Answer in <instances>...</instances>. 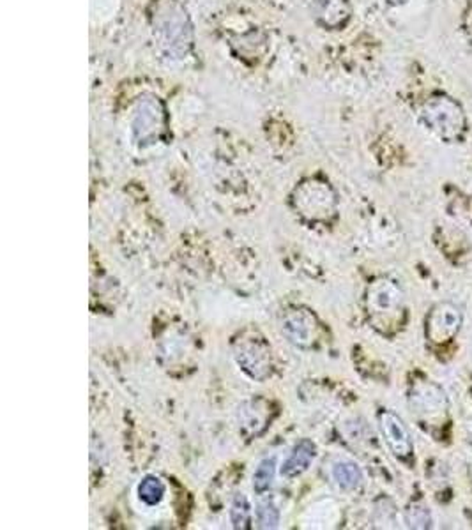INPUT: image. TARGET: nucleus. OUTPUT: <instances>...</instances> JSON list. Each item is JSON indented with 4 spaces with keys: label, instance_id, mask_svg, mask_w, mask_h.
Here are the masks:
<instances>
[{
    "label": "nucleus",
    "instance_id": "4",
    "mask_svg": "<svg viewBox=\"0 0 472 530\" xmlns=\"http://www.w3.org/2000/svg\"><path fill=\"white\" fill-rule=\"evenodd\" d=\"M234 359L251 381L262 382L271 373V348L259 333H244L237 337Z\"/></svg>",
    "mask_w": 472,
    "mask_h": 530
},
{
    "label": "nucleus",
    "instance_id": "10",
    "mask_svg": "<svg viewBox=\"0 0 472 530\" xmlns=\"http://www.w3.org/2000/svg\"><path fill=\"white\" fill-rule=\"evenodd\" d=\"M315 456H317V445L312 440H308V438L299 440L292 447L290 454L286 456V460H285L284 465H282V476H285V478H297V476H301L303 472H306L310 469V465L313 463Z\"/></svg>",
    "mask_w": 472,
    "mask_h": 530
},
{
    "label": "nucleus",
    "instance_id": "2",
    "mask_svg": "<svg viewBox=\"0 0 472 530\" xmlns=\"http://www.w3.org/2000/svg\"><path fill=\"white\" fill-rule=\"evenodd\" d=\"M422 117L426 128L437 135L442 142H460L467 130V121L462 106L453 97L437 94L431 97L423 110Z\"/></svg>",
    "mask_w": 472,
    "mask_h": 530
},
{
    "label": "nucleus",
    "instance_id": "14",
    "mask_svg": "<svg viewBox=\"0 0 472 530\" xmlns=\"http://www.w3.org/2000/svg\"><path fill=\"white\" fill-rule=\"evenodd\" d=\"M257 527L259 529H278L282 515H280V508L277 506V502L273 499H264L259 502L257 511Z\"/></svg>",
    "mask_w": 472,
    "mask_h": 530
},
{
    "label": "nucleus",
    "instance_id": "13",
    "mask_svg": "<svg viewBox=\"0 0 472 530\" xmlns=\"http://www.w3.org/2000/svg\"><path fill=\"white\" fill-rule=\"evenodd\" d=\"M167 493V484L158 476H145L139 484V499L145 506H158Z\"/></svg>",
    "mask_w": 472,
    "mask_h": 530
},
{
    "label": "nucleus",
    "instance_id": "12",
    "mask_svg": "<svg viewBox=\"0 0 472 530\" xmlns=\"http://www.w3.org/2000/svg\"><path fill=\"white\" fill-rule=\"evenodd\" d=\"M277 456L264 458L253 472V490L257 495H266L277 478Z\"/></svg>",
    "mask_w": 472,
    "mask_h": 530
},
{
    "label": "nucleus",
    "instance_id": "1",
    "mask_svg": "<svg viewBox=\"0 0 472 530\" xmlns=\"http://www.w3.org/2000/svg\"><path fill=\"white\" fill-rule=\"evenodd\" d=\"M409 405L420 423L442 432L449 423V400L444 389L430 379H418L409 389Z\"/></svg>",
    "mask_w": 472,
    "mask_h": 530
},
{
    "label": "nucleus",
    "instance_id": "5",
    "mask_svg": "<svg viewBox=\"0 0 472 530\" xmlns=\"http://www.w3.org/2000/svg\"><path fill=\"white\" fill-rule=\"evenodd\" d=\"M464 317L457 304L439 302L426 319V339L433 345H446L458 335Z\"/></svg>",
    "mask_w": 472,
    "mask_h": 530
},
{
    "label": "nucleus",
    "instance_id": "6",
    "mask_svg": "<svg viewBox=\"0 0 472 530\" xmlns=\"http://www.w3.org/2000/svg\"><path fill=\"white\" fill-rule=\"evenodd\" d=\"M378 427H380V432H382L387 447L391 449V453L396 458H400L404 462L413 458V453H414L413 438H411L407 427L404 425V421L395 412L382 410L378 414Z\"/></svg>",
    "mask_w": 472,
    "mask_h": 530
},
{
    "label": "nucleus",
    "instance_id": "3",
    "mask_svg": "<svg viewBox=\"0 0 472 530\" xmlns=\"http://www.w3.org/2000/svg\"><path fill=\"white\" fill-rule=\"evenodd\" d=\"M367 306L372 322L380 331H389L400 324L404 315V293L389 280H377L367 293Z\"/></svg>",
    "mask_w": 472,
    "mask_h": 530
},
{
    "label": "nucleus",
    "instance_id": "7",
    "mask_svg": "<svg viewBox=\"0 0 472 530\" xmlns=\"http://www.w3.org/2000/svg\"><path fill=\"white\" fill-rule=\"evenodd\" d=\"M282 333L297 346H312L317 339L319 326L315 317L303 308L286 310L282 317Z\"/></svg>",
    "mask_w": 472,
    "mask_h": 530
},
{
    "label": "nucleus",
    "instance_id": "8",
    "mask_svg": "<svg viewBox=\"0 0 472 530\" xmlns=\"http://www.w3.org/2000/svg\"><path fill=\"white\" fill-rule=\"evenodd\" d=\"M295 202L301 209V214H304L310 220H328L334 212V205H336L334 194L331 193L330 188L324 184L315 186L308 196L299 194V200Z\"/></svg>",
    "mask_w": 472,
    "mask_h": 530
},
{
    "label": "nucleus",
    "instance_id": "11",
    "mask_svg": "<svg viewBox=\"0 0 472 530\" xmlns=\"http://www.w3.org/2000/svg\"><path fill=\"white\" fill-rule=\"evenodd\" d=\"M332 480L334 482L341 488V490H347V491H352V490H358L363 482V472L361 469L350 462V460H338L334 465H332Z\"/></svg>",
    "mask_w": 472,
    "mask_h": 530
},
{
    "label": "nucleus",
    "instance_id": "9",
    "mask_svg": "<svg viewBox=\"0 0 472 530\" xmlns=\"http://www.w3.org/2000/svg\"><path fill=\"white\" fill-rule=\"evenodd\" d=\"M237 419L242 434L250 438L259 436L269 425V407L260 400L246 401L239 407Z\"/></svg>",
    "mask_w": 472,
    "mask_h": 530
},
{
    "label": "nucleus",
    "instance_id": "15",
    "mask_svg": "<svg viewBox=\"0 0 472 530\" xmlns=\"http://www.w3.org/2000/svg\"><path fill=\"white\" fill-rule=\"evenodd\" d=\"M251 504L244 493H236L231 506V522L234 529L246 530L251 527Z\"/></svg>",
    "mask_w": 472,
    "mask_h": 530
},
{
    "label": "nucleus",
    "instance_id": "16",
    "mask_svg": "<svg viewBox=\"0 0 472 530\" xmlns=\"http://www.w3.org/2000/svg\"><path fill=\"white\" fill-rule=\"evenodd\" d=\"M405 524L411 529H430L431 515L423 502H414L405 511Z\"/></svg>",
    "mask_w": 472,
    "mask_h": 530
}]
</instances>
